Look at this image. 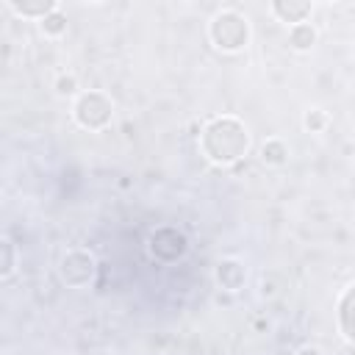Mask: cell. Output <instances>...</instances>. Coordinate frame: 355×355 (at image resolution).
Segmentation results:
<instances>
[{
  "instance_id": "6da1fadb",
  "label": "cell",
  "mask_w": 355,
  "mask_h": 355,
  "mask_svg": "<svg viewBox=\"0 0 355 355\" xmlns=\"http://www.w3.org/2000/svg\"><path fill=\"white\" fill-rule=\"evenodd\" d=\"M200 150L202 155L216 166H230L241 161L250 150V130L239 116L222 114L205 122L200 133Z\"/></svg>"
},
{
  "instance_id": "7a4b0ae2",
  "label": "cell",
  "mask_w": 355,
  "mask_h": 355,
  "mask_svg": "<svg viewBox=\"0 0 355 355\" xmlns=\"http://www.w3.org/2000/svg\"><path fill=\"white\" fill-rule=\"evenodd\" d=\"M208 36H211V42H214L216 50H222V53H239L250 42V22L239 11H219L211 19V25H208Z\"/></svg>"
},
{
  "instance_id": "3957f363",
  "label": "cell",
  "mask_w": 355,
  "mask_h": 355,
  "mask_svg": "<svg viewBox=\"0 0 355 355\" xmlns=\"http://www.w3.org/2000/svg\"><path fill=\"white\" fill-rule=\"evenodd\" d=\"M72 116L83 130H103L114 119V100L100 89L80 92L75 97Z\"/></svg>"
},
{
  "instance_id": "277c9868",
  "label": "cell",
  "mask_w": 355,
  "mask_h": 355,
  "mask_svg": "<svg viewBox=\"0 0 355 355\" xmlns=\"http://www.w3.org/2000/svg\"><path fill=\"white\" fill-rule=\"evenodd\" d=\"M94 269H97V263H94V255L92 252H86V250H69V252H64V258L58 263V277L69 288H83V286L92 283Z\"/></svg>"
},
{
  "instance_id": "5b68a950",
  "label": "cell",
  "mask_w": 355,
  "mask_h": 355,
  "mask_svg": "<svg viewBox=\"0 0 355 355\" xmlns=\"http://www.w3.org/2000/svg\"><path fill=\"white\" fill-rule=\"evenodd\" d=\"M214 283H216L222 291L236 294V291L244 288V283H247V266H244L239 258H222V261H216V266H214Z\"/></svg>"
},
{
  "instance_id": "8992f818",
  "label": "cell",
  "mask_w": 355,
  "mask_h": 355,
  "mask_svg": "<svg viewBox=\"0 0 355 355\" xmlns=\"http://www.w3.org/2000/svg\"><path fill=\"white\" fill-rule=\"evenodd\" d=\"M336 319H338V330H341L344 341H349V344L355 347V283L347 286L344 294L338 297Z\"/></svg>"
},
{
  "instance_id": "52a82bcc",
  "label": "cell",
  "mask_w": 355,
  "mask_h": 355,
  "mask_svg": "<svg viewBox=\"0 0 355 355\" xmlns=\"http://www.w3.org/2000/svg\"><path fill=\"white\" fill-rule=\"evenodd\" d=\"M269 11H272L280 22H286V25L291 28V25L305 22V19L311 17L313 6L305 3V0H275V3H269Z\"/></svg>"
},
{
  "instance_id": "ba28073f",
  "label": "cell",
  "mask_w": 355,
  "mask_h": 355,
  "mask_svg": "<svg viewBox=\"0 0 355 355\" xmlns=\"http://www.w3.org/2000/svg\"><path fill=\"white\" fill-rule=\"evenodd\" d=\"M8 8L19 17H28V19H44L50 17L53 11H58V3L55 0H8Z\"/></svg>"
},
{
  "instance_id": "9c48e42d",
  "label": "cell",
  "mask_w": 355,
  "mask_h": 355,
  "mask_svg": "<svg viewBox=\"0 0 355 355\" xmlns=\"http://www.w3.org/2000/svg\"><path fill=\"white\" fill-rule=\"evenodd\" d=\"M316 39H319V33H316V28L311 22H300V25H291L288 28V47L297 50V53L313 50Z\"/></svg>"
},
{
  "instance_id": "30bf717a",
  "label": "cell",
  "mask_w": 355,
  "mask_h": 355,
  "mask_svg": "<svg viewBox=\"0 0 355 355\" xmlns=\"http://www.w3.org/2000/svg\"><path fill=\"white\" fill-rule=\"evenodd\" d=\"M261 161L266 164V166H283L286 161H288V144L283 141V139H266L263 144H261Z\"/></svg>"
},
{
  "instance_id": "8fae6325",
  "label": "cell",
  "mask_w": 355,
  "mask_h": 355,
  "mask_svg": "<svg viewBox=\"0 0 355 355\" xmlns=\"http://www.w3.org/2000/svg\"><path fill=\"white\" fill-rule=\"evenodd\" d=\"M327 125H330V116H327L324 108H308V111L302 114V128H305L308 133H324Z\"/></svg>"
},
{
  "instance_id": "7c38bea8",
  "label": "cell",
  "mask_w": 355,
  "mask_h": 355,
  "mask_svg": "<svg viewBox=\"0 0 355 355\" xmlns=\"http://www.w3.org/2000/svg\"><path fill=\"white\" fill-rule=\"evenodd\" d=\"M39 31H42L44 36H50V39L64 36V33H67V17H64L61 11H53L50 17H44V19L39 22Z\"/></svg>"
},
{
  "instance_id": "4fadbf2b",
  "label": "cell",
  "mask_w": 355,
  "mask_h": 355,
  "mask_svg": "<svg viewBox=\"0 0 355 355\" xmlns=\"http://www.w3.org/2000/svg\"><path fill=\"white\" fill-rule=\"evenodd\" d=\"M17 269V247L11 239H3V263H0V277L8 280Z\"/></svg>"
},
{
  "instance_id": "5bb4252c",
  "label": "cell",
  "mask_w": 355,
  "mask_h": 355,
  "mask_svg": "<svg viewBox=\"0 0 355 355\" xmlns=\"http://www.w3.org/2000/svg\"><path fill=\"white\" fill-rule=\"evenodd\" d=\"M55 94L58 97H75L78 94V78L72 72H64L55 78Z\"/></svg>"
},
{
  "instance_id": "9a60e30c",
  "label": "cell",
  "mask_w": 355,
  "mask_h": 355,
  "mask_svg": "<svg viewBox=\"0 0 355 355\" xmlns=\"http://www.w3.org/2000/svg\"><path fill=\"white\" fill-rule=\"evenodd\" d=\"M294 355H324V352H322L319 347H300Z\"/></svg>"
}]
</instances>
